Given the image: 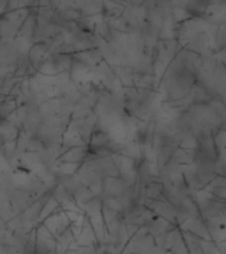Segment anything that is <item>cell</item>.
Segmentation results:
<instances>
[{
  "instance_id": "cell-1",
  "label": "cell",
  "mask_w": 226,
  "mask_h": 254,
  "mask_svg": "<svg viewBox=\"0 0 226 254\" xmlns=\"http://www.w3.org/2000/svg\"><path fill=\"white\" fill-rule=\"evenodd\" d=\"M73 59L79 61L81 64H83L85 66H87L89 69H95L98 66L99 64L103 61L102 52L99 48H94V49H90V51L79 52V53H75L73 55Z\"/></svg>"
},
{
  "instance_id": "cell-2",
  "label": "cell",
  "mask_w": 226,
  "mask_h": 254,
  "mask_svg": "<svg viewBox=\"0 0 226 254\" xmlns=\"http://www.w3.org/2000/svg\"><path fill=\"white\" fill-rule=\"evenodd\" d=\"M89 154L87 146H79V147H71L69 150L63 152L57 162L58 163H69V164H82L85 163Z\"/></svg>"
},
{
  "instance_id": "cell-3",
  "label": "cell",
  "mask_w": 226,
  "mask_h": 254,
  "mask_svg": "<svg viewBox=\"0 0 226 254\" xmlns=\"http://www.w3.org/2000/svg\"><path fill=\"white\" fill-rule=\"evenodd\" d=\"M36 28H37V15L33 9H29V15L27 16V19L23 23L21 28L17 32L16 37L17 39H25V40H32L35 37ZM15 37V39H16Z\"/></svg>"
},
{
  "instance_id": "cell-4",
  "label": "cell",
  "mask_w": 226,
  "mask_h": 254,
  "mask_svg": "<svg viewBox=\"0 0 226 254\" xmlns=\"http://www.w3.org/2000/svg\"><path fill=\"white\" fill-rule=\"evenodd\" d=\"M19 128L16 125L9 122L8 119H0V139L1 143H5L8 140L17 138L19 135Z\"/></svg>"
},
{
  "instance_id": "cell-5",
  "label": "cell",
  "mask_w": 226,
  "mask_h": 254,
  "mask_svg": "<svg viewBox=\"0 0 226 254\" xmlns=\"http://www.w3.org/2000/svg\"><path fill=\"white\" fill-rule=\"evenodd\" d=\"M59 209H61V204L53 197V194H51V196L47 198V201L44 202V206L43 209H41V213H40L39 217V224H43L48 217H51L52 214H55L56 212Z\"/></svg>"
},
{
  "instance_id": "cell-6",
  "label": "cell",
  "mask_w": 226,
  "mask_h": 254,
  "mask_svg": "<svg viewBox=\"0 0 226 254\" xmlns=\"http://www.w3.org/2000/svg\"><path fill=\"white\" fill-rule=\"evenodd\" d=\"M16 110H17L16 99H4L0 102V119H8Z\"/></svg>"
},
{
  "instance_id": "cell-7",
  "label": "cell",
  "mask_w": 226,
  "mask_h": 254,
  "mask_svg": "<svg viewBox=\"0 0 226 254\" xmlns=\"http://www.w3.org/2000/svg\"><path fill=\"white\" fill-rule=\"evenodd\" d=\"M8 1H0V16L5 13V9H7Z\"/></svg>"
}]
</instances>
